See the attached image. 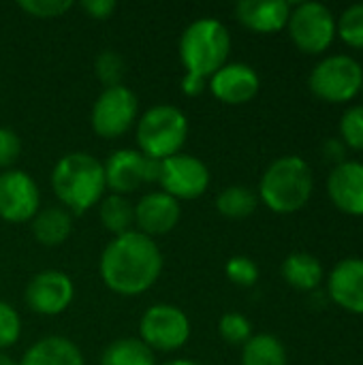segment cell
Masks as SVG:
<instances>
[{"label": "cell", "instance_id": "6da1fadb", "mask_svg": "<svg viewBox=\"0 0 363 365\" xmlns=\"http://www.w3.org/2000/svg\"><path fill=\"white\" fill-rule=\"evenodd\" d=\"M101 278L109 291L135 297L145 293L163 272V255L156 242L139 231L116 235L101 255Z\"/></svg>", "mask_w": 363, "mask_h": 365}, {"label": "cell", "instance_id": "7a4b0ae2", "mask_svg": "<svg viewBox=\"0 0 363 365\" xmlns=\"http://www.w3.org/2000/svg\"><path fill=\"white\" fill-rule=\"evenodd\" d=\"M51 188L62 205L73 214H83L105 195L103 163L86 152L64 154L51 171Z\"/></svg>", "mask_w": 363, "mask_h": 365}, {"label": "cell", "instance_id": "3957f363", "mask_svg": "<svg viewBox=\"0 0 363 365\" xmlns=\"http://www.w3.org/2000/svg\"><path fill=\"white\" fill-rule=\"evenodd\" d=\"M231 51V36L223 21L201 17L186 26L180 38V58L186 77L208 81L227 64Z\"/></svg>", "mask_w": 363, "mask_h": 365}, {"label": "cell", "instance_id": "277c9868", "mask_svg": "<svg viewBox=\"0 0 363 365\" xmlns=\"http://www.w3.org/2000/svg\"><path fill=\"white\" fill-rule=\"evenodd\" d=\"M312 171L300 156L274 160L261 178L259 197L276 214L300 212L312 197Z\"/></svg>", "mask_w": 363, "mask_h": 365}, {"label": "cell", "instance_id": "5b68a950", "mask_svg": "<svg viewBox=\"0 0 363 365\" xmlns=\"http://www.w3.org/2000/svg\"><path fill=\"white\" fill-rule=\"evenodd\" d=\"M188 137V120L173 105L150 107L137 124L139 152L154 160L180 154Z\"/></svg>", "mask_w": 363, "mask_h": 365}, {"label": "cell", "instance_id": "8992f818", "mask_svg": "<svg viewBox=\"0 0 363 365\" xmlns=\"http://www.w3.org/2000/svg\"><path fill=\"white\" fill-rule=\"evenodd\" d=\"M363 86V68L351 56H329L310 73V90L325 103H349Z\"/></svg>", "mask_w": 363, "mask_h": 365}, {"label": "cell", "instance_id": "52a82bcc", "mask_svg": "<svg viewBox=\"0 0 363 365\" xmlns=\"http://www.w3.org/2000/svg\"><path fill=\"white\" fill-rule=\"evenodd\" d=\"M141 342L160 353H171L182 349L190 338V321L178 306L156 304L145 310L139 323Z\"/></svg>", "mask_w": 363, "mask_h": 365}, {"label": "cell", "instance_id": "ba28073f", "mask_svg": "<svg viewBox=\"0 0 363 365\" xmlns=\"http://www.w3.org/2000/svg\"><path fill=\"white\" fill-rule=\"evenodd\" d=\"M287 26L293 43L304 53L325 51L336 36V17L321 2H302L291 9Z\"/></svg>", "mask_w": 363, "mask_h": 365}, {"label": "cell", "instance_id": "9c48e42d", "mask_svg": "<svg viewBox=\"0 0 363 365\" xmlns=\"http://www.w3.org/2000/svg\"><path fill=\"white\" fill-rule=\"evenodd\" d=\"M139 103L126 86L105 88L92 107V128L103 139H118L137 120Z\"/></svg>", "mask_w": 363, "mask_h": 365}, {"label": "cell", "instance_id": "30bf717a", "mask_svg": "<svg viewBox=\"0 0 363 365\" xmlns=\"http://www.w3.org/2000/svg\"><path fill=\"white\" fill-rule=\"evenodd\" d=\"M105 169V184L113 195L135 192L141 184L158 182L160 175V160L148 158L139 150H118L113 152Z\"/></svg>", "mask_w": 363, "mask_h": 365}, {"label": "cell", "instance_id": "8fae6325", "mask_svg": "<svg viewBox=\"0 0 363 365\" xmlns=\"http://www.w3.org/2000/svg\"><path fill=\"white\" fill-rule=\"evenodd\" d=\"M158 184L163 192L178 199H197L210 186V169L203 160L190 154H175L160 160Z\"/></svg>", "mask_w": 363, "mask_h": 365}, {"label": "cell", "instance_id": "7c38bea8", "mask_svg": "<svg viewBox=\"0 0 363 365\" xmlns=\"http://www.w3.org/2000/svg\"><path fill=\"white\" fill-rule=\"evenodd\" d=\"M41 192L36 182L19 169L0 173V218L4 222H28L39 214Z\"/></svg>", "mask_w": 363, "mask_h": 365}, {"label": "cell", "instance_id": "4fadbf2b", "mask_svg": "<svg viewBox=\"0 0 363 365\" xmlns=\"http://www.w3.org/2000/svg\"><path fill=\"white\" fill-rule=\"evenodd\" d=\"M75 295L73 280L60 269H45L36 274L26 287V304L32 312L43 317L62 314Z\"/></svg>", "mask_w": 363, "mask_h": 365}, {"label": "cell", "instance_id": "5bb4252c", "mask_svg": "<svg viewBox=\"0 0 363 365\" xmlns=\"http://www.w3.org/2000/svg\"><path fill=\"white\" fill-rule=\"evenodd\" d=\"M212 94L227 105H244L259 92V75L252 66L233 62L225 64L210 77Z\"/></svg>", "mask_w": 363, "mask_h": 365}, {"label": "cell", "instance_id": "9a60e30c", "mask_svg": "<svg viewBox=\"0 0 363 365\" xmlns=\"http://www.w3.org/2000/svg\"><path fill=\"white\" fill-rule=\"evenodd\" d=\"M180 203L163 190L141 197L135 205V225L139 227V233L148 237L173 231L180 222Z\"/></svg>", "mask_w": 363, "mask_h": 365}, {"label": "cell", "instance_id": "2e32d148", "mask_svg": "<svg viewBox=\"0 0 363 365\" xmlns=\"http://www.w3.org/2000/svg\"><path fill=\"white\" fill-rule=\"evenodd\" d=\"M327 192L340 212L363 216V163L344 160L334 167L327 180Z\"/></svg>", "mask_w": 363, "mask_h": 365}, {"label": "cell", "instance_id": "e0dca14e", "mask_svg": "<svg viewBox=\"0 0 363 365\" xmlns=\"http://www.w3.org/2000/svg\"><path fill=\"white\" fill-rule=\"evenodd\" d=\"M327 293L347 312L363 314V259L340 261L329 274Z\"/></svg>", "mask_w": 363, "mask_h": 365}, {"label": "cell", "instance_id": "ac0fdd59", "mask_svg": "<svg viewBox=\"0 0 363 365\" xmlns=\"http://www.w3.org/2000/svg\"><path fill=\"white\" fill-rule=\"evenodd\" d=\"M291 4L285 0H242L235 4V17L255 32H278L289 24Z\"/></svg>", "mask_w": 363, "mask_h": 365}, {"label": "cell", "instance_id": "d6986e66", "mask_svg": "<svg viewBox=\"0 0 363 365\" xmlns=\"http://www.w3.org/2000/svg\"><path fill=\"white\" fill-rule=\"evenodd\" d=\"M17 365H86L81 351L62 336H47L34 342Z\"/></svg>", "mask_w": 363, "mask_h": 365}, {"label": "cell", "instance_id": "ffe728a7", "mask_svg": "<svg viewBox=\"0 0 363 365\" xmlns=\"http://www.w3.org/2000/svg\"><path fill=\"white\" fill-rule=\"evenodd\" d=\"M32 233L43 246H60L73 233L71 212L62 207H47L32 218Z\"/></svg>", "mask_w": 363, "mask_h": 365}, {"label": "cell", "instance_id": "44dd1931", "mask_svg": "<svg viewBox=\"0 0 363 365\" xmlns=\"http://www.w3.org/2000/svg\"><path fill=\"white\" fill-rule=\"evenodd\" d=\"M282 278L297 291H315L323 280V267L308 252H293L282 263Z\"/></svg>", "mask_w": 363, "mask_h": 365}, {"label": "cell", "instance_id": "7402d4cb", "mask_svg": "<svg viewBox=\"0 0 363 365\" xmlns=\"http://www.w3.org/2000/svg\"><path fill=\"white\" fill-rule=\"evenodd\" d=\"M101 365H156V359L139 338H120L103 351Z\"/></svg>", "mask_w": 363, "mask_h": 365}, {"label": "cell", "instance_id": "603a6c76", "mask_svg": "<svg viewBox=\"0 0 363 365\" xmlns=\"http://www.w3.org/2000/svg\"><path fill=\"white\" fill-rule=\"evenodd\" d=\"M242 365H287V351L276 336H252L242 349Z\"/></svg>", "mask_w": 363, "mask_h": 365}, {"label": "cell", "instance_id": "cb8c5ba5", "mask_svg": "<svg viewBox=\"0 0 363 365\" xmlns=\"http://www.w3.org/2000/svg\"><path fill=\"white\" fill-rule=\"evenodd\" d=\"M98 216H101L103 227L109 233L122 235V233H128L131 227L135 225V205L122 195H109L101 199Z\"/></svg>", "mask_w": 363, "mask_h": 365}, {"label": "cell", "instance_id": "d4e9b609", "mask_svg": "<svg viewBox=\"0 0 363 365\" xmlns=\"http://www.w3.org/2000/svg\"><path fill=\"white\" fill-rule=\"evenodd\" d=\"M257 195L246 186H229L216 197V210L233 220L248 218L257 210Z\"/></svg>", "mask_w": 363, "mask_h": 365}, {"label": "cell", "instance_id": "484cf974", "mask_svg": "<svg viewBox=\"0 0 363 365\" xmlns=\"http://www.w3.org/2000/svg\"><path fill=\"white\" fill-rule=\"evenodd\" d=\"M94 71H96V77L101 79L103 86H107V88L122 86V79H124V73H126V62L118 51L105 49V51H101L96 56Z\"/></svg>", "mask_w": 363, "mask_h": 365}, {"label": "cell", "instance_id": "4316f807", "mask_svg": "<svg viewBox=\"0 0 363 365\" xmlns=\"http://www.w3.org/2000/svg\"><path fill=\"white\" fill-rule=\"evenodd\" d=\"M336 30L347 45H351L355 49H363V4L349 6L340 15Z\"/></svg>", "mask_w": 363, "mask_h": 365}, {"label": "cell", "instance_id": "83f0119b", "mask_svg": "<svg viewBox=\"0 0 363 365\" xmlns=\"http://www.w3.org/2000/svg\"><path fill=\"white\" fill-rule=\"evenodd\" d=\"M218 334L227 344H246L252 338V325L244 314L229 312L218 321Z\"/></svg>", "mask_w": 363, "mask_h": 365}, {"label": "cell", "instance_id": "f1b7e54d", "mask_svg": "<svg viewBox=\"0 0 363 365\" xmlns=\"http://www.w3.org/2000/svg\"><path fill=\"white\" fill-rule=\"evenodd\" d=\"M340 135L347 148L363 150V105L347 109L340 120Z\"/></svg>", "mask_w": 363, "mask_h": 365}, {"label": "cell", "instance_id": "f546056e", "mask_svg": "<svg viewBox=\"0 0 363 365\" xmlns=\"http://www.w3.org/2000/svg\"><path fill=\"white\" fill-rule=\"evenodd\" d=\"M21 336V319L17 314V310L6 304L0 302V351L11 349Z\"/></svg>", "mask_w": 363, "mask_h": 365}, {"label": "cell", "instance_id": "4dcf8cb0", "mask_svg": "<svg viewBox=\"0 0 363 365\" xmlns=\"http://www.w3.org/2000/svg\"><path fill=\"white\" fill-rule=\"evenodd\" d=\"M225 272H227V278L231 282L240 284V287H252L259 280V267L248 257H233V259H229Z\"/></svg>", "mask_w": 363, "mask_h": 365}, {"label": "cell", "instance_id": "1f68e13d", "mask_svg": "<svg viewBox=\"0 0 363 365\" xmlns=\"http://www.w3.org/2000/svg\"><path fill=\"white\" fill-rule=\"evenodd\" d=\"M17 6L32 17L49 19V17L64 15L68 9H73V2L71 0H21L17 2Z\"/></svg>", "mask_w": 363, "mask_h": 365}, {"label": "cell", "instance_id": "d6a6232c", "mask_svg": "<svg viewBox=\"0 0 363 365\" xmlns=\"http://www.w3.org/2000/svg\"><path fill=\"white\" fill-rule=\"evenodd\" d=\"M21 141L13 128L0 126V169H11L19 158Z\"/></svg>", "mask_w": 363, "mask_h": 365}, {"label": "cell", "instance_id": "836d02e7", "mask_svg": "<svg viewBox=\"0 0 363 365\" xmlns=\"http://www.w3.org/2000/svg\"><path fill=\"white\" fill-rule=\"evenodd\" d=\"M79 6L92 19H109L113 15V11L118 9V4L113 0H83Z\"/></svg>", "mask_w": 363, "mask_h": 365}, {"label": "cell", "instance_id": "e575fe53", "mask_svg": "<svg viewBox=\"0 0 363 365\" xmlns=\"http://www.w3.org/2000/svg\"><path fill=\"white\" fill-rule=\"evenodd\" d=\"M323 154H325V158H327L329 163H336V167H338V165H342V163H344L347 145H344V141H342V139H329V141H325Z\"/></svg>", "mask_w": 363, "mask_h": 365}, {"label": "cell", "instance_id": "d590c367", "mask_svg": "<svg viewBox=\"0 0 363 365\" xmlns=\"http://www.w3.org/2000/svg\"><path fill=\"white\" fill-rule=\"evenodd\" d=\"M163 365H201V364L190 361V359H173V361H167V364H163Z\"/></svg>", "mask_w": 363, "mask_h": 365}, {"label": "cell", "instance_id": "8d00e7d4", "mask_svg": "<svg viewBox=\"0 0 363 365\" xmlns=\"http://www.w3.org/2000/svg\"><path fill=\"white\" fill-rule=\"evenodd\" d=\"M0 365H17V364H15L6 353H2V351H0Z\"/></svg>", "mask_w": 363, "mask_h": 365}, {"label": "cell", "instance_id": "74e56055", "mask_svg": "<svg viewBox=\"0 0 363 365\" xmlns=\"http://www.w3.org/2000/svg\"><path fill=\"white\" fill-rule=\"evenodd\" d=\"M362 94H363V86H362Z\"/></svg>", "mask_w": 363, "mask_h": 365}]
</instances>
